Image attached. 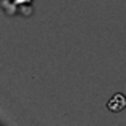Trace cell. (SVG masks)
<instances>
[{
    "label": "cell",
    "instance_id": "obj_1",
    "mask_svg": "<svg viewBox=\"0 0 126 126\" xmlns=\"http://www.w3.org/2000/svg\"><path fill=\"white\" fill-rule=\"evenodd\" d=\"M107 109L113 113H118V112H123L126 109V96L121 94V93H117L113 94L107 102Z\"/></svg>",
    "mask_w": 126,
    "mask_h": 126
}]
</instances>
